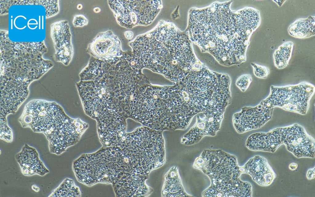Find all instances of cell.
Here are the masks:
<instances>
[{"label":"cell","instance_id":"6","mask_svg":"<svg viewBox=\"0 0 315 197\" xmlns=\"http://www.w3.org/2000/svg\"><path fill=\"white\" fill-rule=\"evenodd\" d=\"M314 92V85L307 82L281 86L272 85L269 95L263 100L271 108L277 107L305 115Z\"/></svg>","mask_w":315,"mask_h":197},{"label":"cell","instance_id":"28","mask_svg":"<svg viewBox=\"0 0 315 197\" xmlns=\"http://www.w3.org/2000/svg\"><path fill=\"white\" fill-rule=\"evenodd\" d=\"M93 11L95 13H97L100 12L101 11V9L100 8L98 7H96L94 9Z\"/></svg>","mask_w":315,"mask_h":197},{"label":"cell","instance_id":"19","mask_svg":"<svg viewBox=\"0 0 315 197\" xmlns=\"http://www.w3.org/2000/svg\"><path fill=\"white\" fill-rule=\"evenodd\" d=\"M49 196L80 197L81 192L72 180L66 178Z\"/></svg>","mask_w":315,"mask_h":197},{"label":"cell","instance_id":"4","mask_svg":"<svg viewBox=\"0 0 315 197\" xmlns=\"http://www.w3.org/2000/svg\"><path fill=\"white\" fill-rule=\"evenodd\" d=\"M127 168L124 155L118 146L103 147L96 152L83 154L73 163L77 180L88 186L98 183L112 184Z\"/></svg>","mask_w":315,"mask_h":197},{"label":"cell","instance_id":"16","mask_svg":"<svg viewBox=\"0 0 315 197\" xmlns=\"http://www.w3.org/2000/svg\"><path fill=\"white\" fill-rule=\"evenodd\" d=\"M162 197H191L185 191L177 166L171 167L166 173L161 191Z\"/></svg>","mask_w":315,"mask_h":197},{"label":"cell","instance_id":"18","mask_svg":"<svg viewBox=\"0 0 315 197\" xmlns=\"http://www.w3.org/2000/svg\"><path fill=\"white\" fill-rule=\"evenodd\" d=\"M293 43L291 41L285 42L275 50L273 55L275 66L281 69L287 67L291 58Z\"/></svg>","mask_w":315,"mask_h":197},{"label":"cell","instance_id":"24","mask_svg":"<svg viewBox=\"0 0 315 197\" xmlns=\"http://www.w3.org/2000/svg\"><path fill=\"white\" fill-rule=\"evenodd\" d=\"M88 23L87 18L82 14L75 15L73 21V25L75 27H82L87 25Z\"/></svg>","mask_w":315,"mask_h":197},{"label":"cell","instance_id":"17","mask_svg":"<svg viewBox=\"0 0 315 197\" xmlns=\"http://www.w3.org/2000/svg\"><path fill=\"white\" fill-rule=\"evenodd\" d=\"M289 34L296 38H305L315 35V17L297 20L289 27Z\"/></svg>","mask_w":315,"mask_h":197},{"label":"cell","instance_id":"13","mask_svg":"<svg viewBox=\"0 0 315 197\" xmlns=\"http://www.w3.org/2000/svg\"><path fill=\"white\" fill-rule=\"evenodd\" d=\"M284 127L275 128L267 133L257 132L247 138L246 147L253 151L274 153L284 141Z\"/></svg>","mask_w":315,"mask_h":197},{"label":"cell","instance_id":"10","mask_svg":"<svg viewBox=\"0 0 315 197\" xmlns=\"http://www.w3.org/2000/svg\"><path fill=\"white\" fill-rule=\"evenodd\" d=\"M224 114L205 112L198 114L195 124L182 138V143L192 145L199 142L205 136H215L220 130Z\"/></svg>","mask_w":315,"mask_h":197},{"label":"cell","instance_id":"21","mask_svg":"<svg viewBox=\"0 0 315 197\" xmlns=\"http://www.w3.org/2000/svg\"><path fill=\"white\" fill-rule=\"evenodd\" d=\"M0 139L8 142L13 141V132L7 122L0 121Z\"/></svg>","mask_w":315,"mask_h":197},{"label":"cell","instance_id":"22","mask_svg":"<svg viewBox=\"0 0 315 197\" xmlns=\"http://www.w3.org/2000/svg\"><path fill=\"white\" fill-rule=\"evenodd\" d=\"M253 73L257 78L261 79H266L270 73L269 68L266 66L260 65L255 63H252Z\"/></svg>","mask_w":315,"mask_h":197},{"label":"cell","instance_id":"9","mask_svg":"<svg viewBox=\"0 0 315 197\" xmlns=\"http://www.w3.org/2000/svg\"><path fill=\"white\" fill-rule=\"evenodd\" d=\"M273 109L266 107L261 102L254 107H243L233 116V124L236 131L242 134L261 128L271 119Z\"/></svg>","mask_w":315,"mask_h":197},{"label":"cell","instance_id":"15","mask_svg":"<svg viewBox=\"0 0 315 197\" xmlns=\"http://www.w3.org/2000/svg\"><path fill=\"white\" fill-rule=\"evenodd\" d=\"M15 158L24 175L37 174L43 176L49 172L40 159L36 149L26 144L16 154Z\"/></svg>","mask_w":315,"mask_h":197},{"label":"cell","instance_id":"1","mask_svg":"<svg viewBox=\"0 0 315 197\" xmlns=\"http://www.w3.org/2000/svg\"><path fill=\"white\" fill-rule=\"evenodd\" d=\"M44 54L26 43H10L0 47L1 98L12 103H22L28 96L30 84L53 66Z\"/></svg>","mask_w":315,"mask_h":197},{"label":"cell","instance_id":"2","mask_svg":"<svg viewBox=\"0 0 315 197\" xmlns=\"http://www.w3.org/2000/svg\"><path fill=\"white\" fill-rule=\"evenodd\" d=\"M193 167L209 178L210 185L202 197H251L252 186L242 180L243 166L239 165L236 157L221 149H206L195 159Z\"/></svg>","mask_w":315,"mask_h":197},{"label":"cell","instance_id":"3","mask_svg":"<svg viewBox=\"0 0 315 197\" xmlns=\"http://www.w3.org/2000/svg\"><path fill=\"white\" fill-rule=\"evenodd\" d=\"M118 146L133 172L148 176L165 162L164 140L159 131L147 128L138 129L125 134Z\"/></svg>","mask_w":315,"mask_h":197},{"label":"cell","instance_id":"20","mask_svg":"<svg viewBox=\"0 0 315 197\" xmlns=\"http://www.w3.org/2000/svg\"><path fill=\"white\" fill-rule=\"evenodd\" d=\"M176 30L171 24H166L157 28L153 33L155 38L161 41L166 40L174 35Z\"/></svg>","mask_w":315,"mask_h":197},{"label":"cell","instance_id":"12","mask_svg":"<svg viewBox=\"0 0 315 197\" xmlns=\"http://www.w3.org/2000/svg\"><path fill=\"white\" fill-rule=\"evenodd\" d=\"M148 176L125 172L112 185L117 197H147L153 192L146 183Z\"/></svg>","mask_w":315,"mask_h":197},{"label":"cell","instance_id":"25","mask_svg":"<svg viewBox=\"0 0 315 197\" xmlns=\"http://www.w3.org/2000/svg\"><path fill=\"white\" fill-rule=\"evenodd\" d=\"M315 175V167L308 170L306 173V177L309 180H311L314 178Z\"/></svg>","mask_w":315,"mask_h":197},{"label":"cell","instance_id":"29","mask_svg":"<svg viewBox=\"0 0 315 197\" xmlns=\"http://www.w3.org/2000/svg\"><path fill=\"white\" fill-rule=\"evenodd\" d=\"M82 8V5L81 4H79L77 6V8L79 10H80Z\"/></svg>","mask_w":315,"mask_h":197},{"label":"cell","instance_id":"27","mask_svg":"<svg viewBox=\"0 0 315 197\" xmlns=\"http://www.w3.org/2000/svg\"><path fill=\"white\" fill-rule=\"evenodd\" d=\"M297 167V165L295 163H292L289 164V169L291 170H295Z\"/></svg>","mask_w":315,"mask_h":197},{"label":"cell","instance_id":"23","mask_svg":"<svg viewBox=\"0 0 315 197\" xmlns=\"http://www.w3.org/2000/svg\"><path fill=\"white\" fill-rule=\"evenodd\" d=\"M252 80L251 76L244 74L239 77L237 81V85L242 92L245 91L248 88Z\"/></svg>","mask_w":315,"mask_h":197},{"label":"cell","instance_id":"8","mask_svg":"<svg viewBox=\"0 0 315 197\" xmlns=\"http://www.w3.org/2000/svg\"><path fill=\"white\" fill-rule=\"evenodd\" d=\"M87 51L92 57L110 63L117 62L122 55L121 42L110 30L99 33L89 44Z\"/></svg>","mask_w":315,"mask_h":197},{"label":"cell","instance_id":"5","mask_svg":"<svg viewBox=\"0 0 315 197\" xmlns=\"http://www.w3.org/2000/svg\"><path fill=\"white\" fill-rule=\"evenodd\" d=\"M70 119L57 103L34 99L26 105L18 120L23 127L42 133L47 138L58 134Z\"/></svg>","mask_w":315,"mask_h":197},{"label":"cell","instance_id":"14","mask_svg":"<svg viewBox=\"0 0 315 197\" xmlns=\"http://www.w3.org/2000/svg\"><path fill=\"white\" fill-rule=\"evenodd\" d=\"M244 173L249 174L257 184L263 186L271 185L276 174L264 157L256 155L250 158L243 166Z\"/></svg>","mask_w":315,"mask_h":197},{"label":"cell","instance_id":"11","mask_svg":"<svg viewBox=\"0 0 315 197\" xmlns=\"http://www.w3.org/2000/svg\"><path fill=\"white\" fill-rule=\"evenodd\" d=\"M51 35L55 50V60L65 65H68L74 54L68 22L62 20L53 23L51 26Z\"/></svg>","mask_w":315,"mask_h":197},{"label":"cell","instance_id":"7","mask_svg":"<svg viewBox=\"0 0 315 197\" xmlns=\"http://www.w3.org/2000/svg\"><path fill=\"white\" fill-rule=\"evenodd\" d=\"M283 144L297 158H314L315 140L304 128L297 123L284 127Z\"/></svg>","mask_w":315,"mask_h":197},{"label":"cell","instance_id":"26","mask_svg":"<svg viewBox=\"0 0 315 197\" xmlns=\"http://www.w3.org/2000/svg\"><path fill=\"white\" fill-rule=\"evenodd\" d=\"M133 34L132 32L130 31H127L125 32L124 35L127 39H130L132 38Z\"/></svg>","mask_w":315,"mask_h":197}]
</instances>
